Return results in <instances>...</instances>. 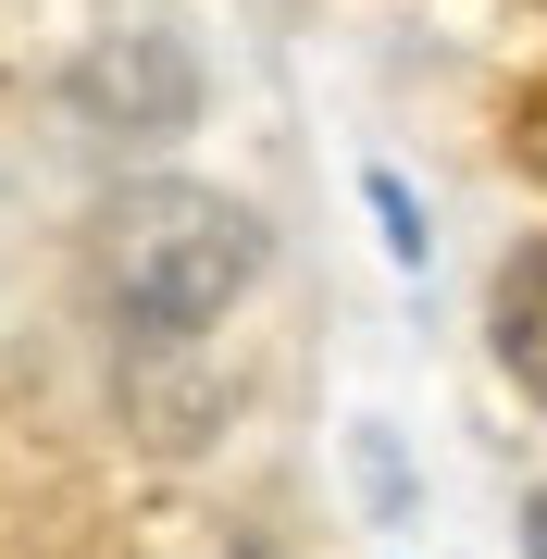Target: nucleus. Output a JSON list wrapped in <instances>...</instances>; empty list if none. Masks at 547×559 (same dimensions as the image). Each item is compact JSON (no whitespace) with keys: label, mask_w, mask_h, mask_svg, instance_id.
<instances>
[{"label":"nucleus","mask_w":547,"mask_h":559,"mask_svg":"<svg viewBox=\"0 0 547 559\" xmlns=\"http://www.w3.org/2000/svg\"><path fill=\"white\" fill-rule=\"evenodd\" d=\"M486 323H498V373L523 385V399H547V237H523V249L498 261Z\"/></svg>","instance_id":"obj_3"},{"label":"nucleus","mask_w":547,"mask_h":559,"mask_svg":"<svg viewBox=\"0 0 547 559\" xmlns=\"http://www.w3.org/2000/svg\"><path fill=\"white\" fill-rule=\"evenodd\" d=\"M373 212H385V249L424 261V212H411V187H399V175H373Z\"/></svg>","instance_id":"obj_4"},{"label":"nucleus","mask_w":547,"mask_h":559,"mask_svg":"<svg viewBox=\"0 0 547 559\" xmlns=\"http://www.w3.org/2000/svg\"><path fill=\"white\" fill-rule=\"evenodd\" d=\"M262 274V212L224 200V187H124L100 212V286L124 336H200L249 299Z\"/></svg>","instance_id":"obj_1"},{"label":"nucleus","mask_w":547,"mask_h":559,"mask_svg":"<svg viewBox=\"0 0 547 559\" xmlns=\"http://www.w3.org/2000/svg\"><path fill=\"white\" fill-rule=\"evenodd\" d=\"M75 112L100 138H187L200 124V50L163 0H112V25L75 62Z\"/></svg>","instance_id":"obj_2"},{"label":"nucleus","mask_w":547,"mask_h":559,"mask_svg":"<svg viewBox=\"0 0 547 559\" xmlns=\"http://www.w3.org/2000/svg\"><path fill=\"white\" fill-rule=\"evenodd\" d=\"M523 559H547V498H535V510H523Z\"/></svg>","instance_id":"obj_5"}]
</instances>
